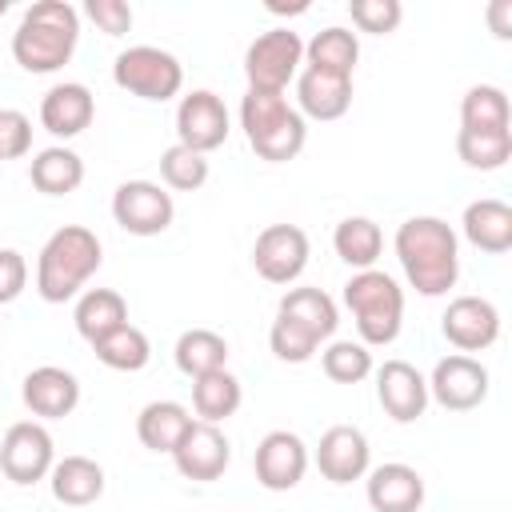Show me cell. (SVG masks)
I'll use <instances>...</instances> for the list:
<instances>
[{
  "label": "cell",
  "instance_id": "1",
  "mask_svg": "<svg viewBox=\"0 0 512 512\" xmlns=\"http://www.w3.org/2000/svg\"><path fill=\"white\" fill-rule=\"evenodd\" d=\"M396 260L420 296H444L460 276V244L448 220L412 216L396 228Z\"/></svg>",
  "mask_w": 512,
  "mask_h": 512
},
{
  "label": "cell",
  "instance_id": "2",
  "mask_svg": "<svg viewBox=\"0 0 512 512\" xmlns=\"http://www.w3.org/2000/svg\"><path fill=\"white\" fill-rule=\"evenodd\" d=\"M76 40H80V12L68 0H36L12 32V56L24 72L44 76L72 60Z\"/></svg>",
  "mask_w": 512,
  "mask_h": 512
},
{
  "label": "cell",
  "instance_id": "3",
  "mask_svg": "<svg viewBox=\"0 0 512 512\" xmlns=\"http://www.w3.org/2000/svg\"><path fill=\"white\" fill-rule=\"evenodd\" d=\"M100 260L104 256H100V240H96L92 228H84V224L56 228L44 240L40 260H36V292H40V300H48V304L72 300L88 284V276L100 268Z\"/></svg>",
  "mask_w": 512,
  "mask_h": 512
},
{
  "label": "cell",
  "instance_id": "4",
  "mask_svg": "<svg viewBox=\"0 0 512 512\" xmlns=\"http://www.w3.org/2000/svg\"><path fill=\"white\" fill-rule=\"evenodd\" d=\"M240 128H244L252 152L268 164L296 160L308 140V124L284 100V92H252L248 88L240 100Z\"/></svg>",
  "mask_w": 512,
  "mask_h": 512
},
{
  "label": "cell",
  "instance_id": "5",
  "mask_svg": "<svg viewBox=\"0 0 512 512\" xmlns=\"http://www.w3.org/2000/svg\"><path fill=\"white\" fill-rule=\"evenodd\" d=\"M344 304L356 320L360 344H392L400 336V320H404V288L380 272V268H364L344 284Z\"/></svg>",
  "mask_w": 512,
  "mask_h": 512
},
{
  "label": "cell",
  "instance_id": "6",
  "mask_svg": "<svg viewBox=\"0 0 512 512\" xmlns=\"http://www.w3.org/2000/svg\"><path fill=\"white\" fill-rule=\"evenodd\" d=\"M112 80H116V88H124L140 100L164 104L184 88V64L156 44H132L116 56Z\"/></svg>",
  "mask_w": 512,
  "mask_h": 512
},
{
  "label": "cell",
  "instance_id": "7",
  "mask_svg": "<svg viewBox=\"0 0 512 512\" xmlns=\"http://www.w3.org/2000/svg\"><path fill=\"white\" fill-rule=\"evenodd\" d=\"M304 64V40L292 28L260 32L244 52V76L252 92H284Z\"/></svg>",
  "mask_w": 512,
  "mask_h": 512
},
{
  "label": "cell",
  "instance_id": "8",
  "mask_svg": "<svg viewBox=\"0 0 512 512\" xmlns=\"http://www.w3.org/2000/svg\"><path fill=\"white\" fill-rule=\"evenodd\" d=\"M52 464H56V448H52V436H48L44 424L20 420V424H12L4 432V440H0V468H4V476L12 484H20V488L36 484V480H44L52 472Z\"/></svg>",
  "mask_w": 512,
  "mask_h": 512
},
{
  "label": "cell",
  "instance_id": "9",
  "mask_svg": "<svg viewBox=\"0 0 512 512\" xmlns=\"http://www.w3.org/2000/svg\"><path fill=\"white\" fill-rule=\"evenodd\" d=\"M112 216L132 236H160L172 224L176 204H172V192H164L152 180H124L112 192Z\"/></svg>",
  "mask_w": 512,
  "mask_h": 512
},
{
  "label": "cell",
  "instance_id": "10",
  "mask_svg": "<svg viewBox=\"0 0 512 512\" xmlns=\"http://www.w3.org/2000/svg\"><path fill=\"white\" fill-rule=\"evenodd\" d=\"M488 396V368L464 352H452L444 360H436L432 380H428V400H436L448 412H468L476 404H484Z\"/></svg>",
  "mask_w": 512,
  "mask_h": 512
},
{
  "label": "cell",
  "instance_id": "11",
  "mask_svg": "<svg viewBox=\"0 0 512 512\" xmlns=\"http://www.w3.org/2000/svg\"><path fill=\"white\" fill-rule=\"evenodd\" d=\"M228 132H232L228 128V108L216 92L196 88L180 100V108H176V144L208 156L212 148H220L228 140Z\"/></svg>",
  "mask_w": 512,
  "mask_h": 512
},
{
  "label": "cell",
  "instance_id": "12",
  "mask_svg": "<svg viewBox=\"0 0 512 512\" xmlns=\"http://www.w3.org/2000/svg\"><path fill=\"white\" fill-rule=\"evenodd\" d=\"M252 264L268 284H292L308 264V232L296 224H268L252 244Z\"/></svg>",
  "mask_w": 512,
  "mask_h": 512
},
{
  "label": "cell",
  "instance_id": "13",
  "mask_svg": "<svg viewBox=\"0 0 512 512\" xmlns=\"http://www.w3.org/2000/svg\"><path fill=\"white\" fill-rule=\"evenodd\" d=\"M440 332L460 352H484L500 336V312L484 296H456L440 316Z\"/></svg>",
  "mask_w": 512,
  "mask_h": 512
},
{
  "label": "cell",
  "instance_id": "14",
  "mask_svg": "<svg viewBox=\"0 0 512 512\" xmlns=\"http://www.w3.org/2000/svg\"><path fill=\"white\" fill-rule=\"evenodd\" d=\"M252 468H256V480L268 488V492H288L304 480L308 472V448L296 432L288 428H276L268 432L260 444H256V456H252Z\"/></svg>",
  "mask_w": 512,
  "mask_h": 512
},
{
  "label": "cell",
  "instance_id": "15",
  "mask_svg": "<svg viewBox=\"0 0 512 512\" xmlns=\"http://www.w3.org/2000/svg\"><path fill=\"white\" fill-rule=\"evenodd\" d=\"M368 464H372V448H368V436L352 424H332L320 444H316V468L324 480L332 484H352V480H364L368 476Z\"/></svg>",
  "mask_w": 512,
  "mask_h": 512
},
{
  "label": "cell",
  "instance_id": "16",
  "mask_svg": "<svg viewBox=\"0 0 512 512\" xmlns=\"http://www.w3.org/2000/svg\"><path fill=\"white\" fill-rule=\"evenodd\" d=\"M172 460L180 468V476L188 480H220L228 460H232V444L228 436L216 428V424H204V420H192V428L184 432V440L172 448Z\"/></svg>",
  "mask_w": 512,
  "mask_h": 512
},
{
  "label": "cell",
  "instance_id": "17",
  "mask_svg": "<svg viewBox=\"0 0 512 512\" xmlns=\"http://www.w3.org/2000/svg\"><path fill=\"white\" fill-rule=\"evenodd\" d=\"M376 396L396 424H412L428 408V380L408 360H384L376 368Z\"/></svg>",
  "mask_w": 512,
  "mask_h": 512
},
{
  "label": "cell",
  "instance_id": "18",
  "mask_svg": "<svg viewBox=\"0 0 512 512\" xmlns=\"http://www.w3.org/2000/svg\"><path fill=\"white\" fill-rule=\"evenodd\" d=\"M24 404L32 416L40 420H60L68 416L76 404H80V380L68 372V368H56V364H40L24 376V388H20Z\"/></svg>",
  "mask_w": 512,
  "mask_h": 512
},
{
  "label": "cell",
  "instance_id": "19",
  "mask_svg": "<svg viewBox=\"0 0 512 512\" xmlns=\"http://www.w3.org/2000/svg\"><path fill=\"white\" fill-rule=\"evenodd\" d=\"M92 116H96V100H92V92H88L84 84H76V80L52 84V88L44 92V100H40V124H44L52 136H64V140L80 136V132L92 124Z\"/></svg>",
  "mask_w": 512,
  "mask_h": 512
},
{
  "label": "cell",
  "instance_id": "20",
  "mask_svg": "<svg viewBox=\"0 0 512 512\" xmlns=\"http://www.w3.org/2000/svg\"><path fill=\"white\" fill-rule=\"evenodd\" d=\"M368 504L376 512H420L424 504V476L412 464H380L368 468Z\"/></svg>",
  "mask_w": 512,
  "mask_h": 512
},
{
  "label": "cell",
  "instance_id": "21",
  "mask_svg": "<svg viewBox=\"0 0 512 512\" xmlns=\"http://www.w3.org/2000/svg\"><path fill=\"white\" fill-rule=\"evenodd\" d=\"M296 112L312 120H340L352 108V76H332L304 68L296 76Z\"/></svg>",
  "mask_w": 512,
  "mask_h": 512
},
{
  "label": "cell",
  "instance_id": "22",
  "mask_svg": "<svg viewBox=\"0 0 512 512\" xmlns=\"http://www.w3.org/2000/svg\"><path fill=\"white\" fill-rule=\"evenodd\" d=\"M48 484H52V496L68 508H88L104 496V468L88 456H64L52 464L48 472Z\"/></svg>",
  "mask_w": 512,
  "mask_h": 512
},
{
  "label": "cell",
  "instance_id": "23",
  "mask_svg": "<svg viewBox=\"0 0 512 512\" xmlns=\"http://www.w3.org/2000/svg\"><path fill=\"white\" fill-rule=\"evenodd\" d=\"M460 228H464L468 244H476L480 252L500 256V252L512 248V208H508L504 200H492V196L472 200V204L464 208Z\"/></svg>",
  "mask_w": 512,
  "mask_h": 512
},
{
  "label": "cell",
  "instance_id": "24",
  "mask_svg": "<svg viewBox=\"0 0 512 512\" xmlns=\"http://www.w3.org/2000/svg\"><path fill=\"white\" fill-rule=\"evenodd\" d=\"M72 320H76V332L88 344H96V340H104V336H112L116 328L128 324V304H124V296L116 288H88L76 300Z\"/></svg>",
  "mask_w": 512,
  "mask_h": 512
},
{
  "label": "cell",
  "instance_id": "25",
  "mask_svg": "<svg viewBox=\"0 0 512 512\" xmlns=\"http://www.w3.org/2000/svg\"><path fill=\"white\" fill-rule=\"evenodd\" d=\"M276 316H284V320H292V324L308 328L320 344H324V340L336 332V324H340L336 300H332L324 288H292V292H284V296H280Z\"/></svg>",
  "mask_w": 512,
  "mask_h": 512
},
{
  "label": "cell",
  "instance_id": "26",
  "mask_svg": "<svg viewBox=\"0 0 512 512\" xmlns=\"http://www.w3.org/2000/svg\"><path fill=\"white\" fill-rule=\"evenodd\" d=\"M188 428H192V416H188V408L176 404V400H152V404H144L140 416H136V436H140V444L152 448V452H168V456H172V448L184 440Z\"/></svg>",
  "mask_w": 512,
  "mask_h": 512
},
{
  "label": "cell",
  "instance_id": "27",
  "mask_svg": "<svg viewBox=\"0 0 512 512\" xmlns=\"http://www.w3.org/2000/svg\"><path fill=\"white\" fill-rule=\"evenodd\" d=\"M28 176H32V188L36 192H44V196H68V192H76L84 184V160L72 148H60L56 144V148H44V152L32 156Z\"/></svg>",
  "mask_w": 512,
  "mask_h": 512
},
{
  "label": "cell",
  "instance_id": "28",
  "mask_svg": "<svg viewBox=\"0 0 512 512\" xmlns=\"http://www.w3.org/2000/svg\"><path fill=\"white\" fill-rule=\"evenodd\" d=\"M304 60L308 68L316 72H332V76H352L356 60H360V40L356 32L332 24V28H320L308 44H304Z\"/></svg>",
  "mask_w": 512,
  "mask_h": 512
},
{
  "label": "cell",
  "instance_id": "29",
  "mask_svg": "<svg viewBox=\"0 0 512 512\" xmlns=\"http://www.w3.org/2000/svg\"><path fill=\"white\" fill-rule=\"evenodd\" d=\"M332 248H336V256H340L348 268L364 272V268H372V264L380 260L384 232H380V224L368 220V216H348V220L336 224V232H332Z\"/></svg>",
  "mask_w": 512,
  "mask_h": 512
},
{
  "label": "cell",
  "instance_id": "30",
  "mask_svg": "<svg viewBox=\"0 0 512 512\" xmlns=\"http://www.w3.org/2000/svg\"><path fill=\"white\" fill-rule=\"evenodd\" d=\"M244 392H240V380L228 372V368H216V372H204L192 380V408L204 424H220L228 420L236 408H240Z\"/></svg>",
  "mask_w": 512,
  "mask_h": 512
},
{
  "label": "cell",
  "instance_id": "31",
  "mask_svg": "<svg viewBox=\"0 0 512 512\" xmlns=\"http://www.w3.org/2000/svg\"><path fill=\"white\" fill-rule=\"evenodd\" d=\"M456 156L476 172H496L512 160V128H460Z\"/></svg>",
  "mask_w": 512,
  "mask_h": 512
},
{
  "label": "cell",
  "instance_id": "32",
  "mask_svg": "<svg viewBox=\"0 0 512 512\" xmlns=\"http://www.w3.org/2000/svg\"><path fill=\"white\" fill-rule=\"evenodd\" d=\"M172 356H176V368H180L188 380H196V376L216 372V368L228 364V340H224L220 332H212V328H188V332L176 340Z\"/></svg>",
  "mask_w": 512,
  "mask_h": 512
},
{
  "label": "cell",
  "instance_id": "33",
  "mask_svg": "<svg viewBox=\"0 0 512 512\" xmlns=\"http://www.w3.org/2000/svg\"><path fill=\"white\" fill-rule=\"evenodd\" d=\"M92 348H96V360H100L104 368H112V372H140V368L152 360V344H148V336H144L136 324L116 328L112 336L96 340Z\"/></svg>",
  "mask_w": 512,
  "mask_h": 512
},
{
  "label": "cell",
  "instance_id": "34",
  "mask_svg": "<svg viewBox=\"0 0 512 512\" xmlns=\"http://www.w3.org/2000/svg\"><path fill=\"white\" fill-rule=\"evenodd\" d=\"M460 128H512V108L504 88L472 84L460 100Z\"/></svg>",
  "mask_w": 512,
  "mask_h": 512
},
{
  "label": "cell",
  "instance_id": "35",
  "mask_svg": "<svg viewBox=\"0 0 512 512\" xmlns=\"http://www.w3.org/2000/svg\"><path fill=\"white\" fill-rule=\"evenodd\" d=\"M320 368L328 380L336 384H360L368 372H372V352L368 344L360 340H332L324 352H320Z\"/></svg>",
  "mask_w": 512,
  "mask_h": 512
},
{
  "label": "cell",
  "instance_id": "36",
  "mask_svg": "<svg viewBox=\"0 0 512 512\" xmlns=\"http://www.w3.org/2000/svg\"><path fill=\"white\" fill-rule=\"evenodd\" d=\"M160 180L176 192H196L208 180V156H200L184 144H172L160 152Z\"/></svg>",
  "mask_w": 512,
  "mask_h": 512
},
{
  "label": "cell",
  "instance_id": "37",
  "mask_svg": "<svg viewBox=\"0 0 512 512\" xmlns=\"http://www.w3.org/2000/svg\"><path fill=\"white\" fill-rule=\"evenodd\" d=\"M268 344H272V352H276L280 360H288V364H304V360H312L316 348H320V340H316L308 328H300V324H292V320H284V316L272 320Z\"/></svg>",
  "mask_w": 512,
  "mask_h": 512
},
{
  "label": "cell",
  "instance_id": "38",
  "mask_svg": "<svg viewBox=\"0 0 512 512\" xmlns=\"http://www.w3.org/2000/svg\"><path fill=\"white\" fill-rule=\"evenodd\" d=\"M348 12H352V24H356L360 32H372V36H388V32H396L400 20H404L400 0H352Z\"/></svg>",
  "mask_w": 512,
  "mask_h": 512
},
{
  "label": "cell",
  "instance_id": "39",
  "mask_svg": "<svg viewBox=\"0 0 512 512\" xmlns=\"http://www.w3.org/2000/svg\"><path fill=\"white\" fill-rule=\"evenodd\" d=\"M32 148V120L20 108H0V160H20Z\"/></svg>",
  "mask_w": 512,
  "mask_h": 512
},
{
  "label": "cell",
  "instance_id": "40",
  "mask_svg": "<svg viewBox=\"0 0 512 512\" xmlns=\"http://www.w3.org/2000/svg\"><path fill=\"white\" fill-rule=\"evenodd\" d=\"M84 16L104 32V36H124L132 28V8L124 0H88Z\"/></svg>",
  "mask_w": 512,
  "mask_h": 512
},
{
  "label": "cell",
  "instance_id": "41",
  "mask_svg": "<svg viewBox=\"0 0 512 512\" xmlns=\"http://www.w3.org/2000/svg\"><path fill=\"white\" fill-rule=\"evenodd\" d=\"M28 284V264L16 248H0V304H12Z\"/></svg>",
  "mask_w": 512,
  "mask_h": 512
},
{
  "label": "cell",
  "instance_id": "42",
  "mask_svg": "<svg viewBox=\"0 0 512 512\" xmlns=\"http://www.w3.org/2000/svg\"><path fill=\"white\" fill-rule=\"evenodd\" d=\"M488 20H492V32L500 36V40H508L512 36V0H496L492 8H488Z\"/></svg>",
  "mask_w": 512,
  "mask_h": 512
},
{
  "label": "cell",
  "instance_id": "43",
  "mask_svg": "<svg viewBox=\"0 0 512 512\" xmlns=\"http://www.w3.org/2000/svg\"><path fill=\"white\" fill-rule=\"evenodd\" d=\"M268 12H276V16H300V12H308V4L300 0V4H268Z\"/></svg>",
  "mask_w": 512,
  "mask_h": 512
},
{
  "label": "cell",
  "instance_id": "44",
  "mask_svg": "<svg viewBox=\"0 0 512 512\" xmlns=\"http://www.w3.org/2000/svg\"><path fill=\"white\" fill-rule=\"evenodd\" d=\"M4 12H8V0H0V16H4Z\"/></svg>",
  "mask_w": 512,
  "mask_h": 512
}]
</instances>
